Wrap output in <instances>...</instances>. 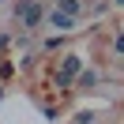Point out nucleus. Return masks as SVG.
<instances>
[{
	"label": "nucleus",
	"mask_w": 124,
	"mask_h": 124,
	"mask_svg": "<svg viewBox=\"0 0 124 124\" xmlns=\"http://www.w3.org/2000/svg\"><path fill=\"white\" fill-rule=\"evenodd\" d=\"M45 4L41 0H15V8H11V19L19 23V30L23 34H34V30H41L45 26Z\"/></svg>",
	"instance_id": "nucleus-1"
},
{
	"label": "nucleus",
	"mask_w": 124,
	"mask_h": 124,
	"mask_svg": "<svg viewBox=\"0 0 124 124\" xmlns=\"http://www.w3.org/2000/svg\"><path fill=\"white\" fill-rule=\"evenodd\" d=\"M79 71H83V56H79V53H64L60 68L53 71L56 90H71V86H75V79H79Z\"/></svg>",
	"instance_id": "nucleus-2"
},
{
	"label": "nucleus",
	"mask_w": 124,
	"mask_h": 124,
	"mask_svg": "<svg viewBox=\"0 0 124 124\" xmlns=\"http://www.w3.org/2000/svg\"><path fill=\"white\" fill-rule=\"evenodd\" d=\"M45 26H53V30H60V34H71V30L79 26V19H75V15H68V11H60V8H49Z\"/></svg>",
	"instance_id": "nucleus-3"
},
{
	"label": "nucleus",
	"mask_w": 124,
	"mask_h": 124,
	"mask_svg": "<svg viewBox=\"0 0 124 124\" xmlns=\"http://www.w3.org/2000/svg\"><path fill=\"white\" fill-rule=\"evenodd\" d=\"M53 8H60V11H68V15L83 19V0H53Z\"/></svg>",
	"instance_id": "nucleus-4"
},
{
	"label": "nucleus",
	"mask_w": 124,
	"mask_h": 124,
	"mask_svg": "<svg viewBox=\"0 0 124 124\" xmlns=\"http://www.w3.org/2000/svg\"><path fill=\"white\" fill-rule=\"evenodd\" d=\"M94 83H98V71H90V68H83V71H79V79H75L79 90H94Z\"/></svg>",
	"instance_id": "nucleus-5"
},
{
	"label": "nucleus",
	"mask_w": 124,
	"mask_h": 124,
	"mask_svg": "<svg viewBox=\"0 0 124 124\" xmlns=\"http://www.w3.org/2000/svg\"><path fill=\"white\" fill-rule=\"evenodd\" d=\"M113 53H116V56H124V30H116V34H113Z\"/></svg>",
	"instance_id": "nucleus-6"
},
{
	"label": "nucleus",
	"mask_w": 124,
	"mask_h": 124,
	"mask_svg": "<svg viewBox=\"0 0 124 124\" xmlns=\"http://www.w3.org/2000/svg\"><path fill=\"white\" fill-rule=\"evenodd\" d=\"M75 124H94V113H90V109H86V113H79V116H75Z\"/></svg>",
	"instance_id": "nucleus-7"
},
{
	"label": "nucleus",
	"mask_w": 124,
	"mask_h": 124,
	"mask_svg": "<svg viewBox=\"0 0 124 124\" xmlns=\"http://www.w3.org/2000/svg\"><path fill=\"white\" fill-rule=\"evenodd\" d=\"M116 8H124V0H116Z\"/></svg>",
	"instance_id": "nucleus-8"
},
{
	"label": "nucleus",
	"mask_w": 124,
	"mask_h": 124,
	"mask_svg": "<svg viewBox=\"0 0 124 124\" xmlns=\"http://www.w3.org/2000/svg\"><path fill=\"white\" fill-rule=\"evenodd\" d=\"M0 4H4V0H0Z\"/></svg>",
	"instance_id": "nucleus-9"
},
{
	"label": "nucleus",
	"mask_w": 124,
	"mask_h": 124,
	"mask_svg": "<svg viewBox=\"0 0 124 124\" xmlns=\"http://www.w3.org/2000/svg\"><path fill=\"white\" fill-rule=\"evenodd\" d=\"M98 4H101V0H98Z\"/></svg>",
	"instance_id": "nucleus-10"
}]
</instances>
